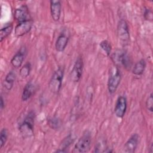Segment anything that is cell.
I'll return each mask as SVG.
<instances>
[{
  "label": "cell",
  "instance_id": "obj_4",
  "mask_svg": "<svg viewBox=\"0 0 153 153\" xmlns=\"http://www.w3.org/2000/svg\"><path fill=\"white\" fill-rule=\"evenodd\" d=\"M112 59L116 65H121L127 70H130L131 68V60L124 50H117L112 54Z\"/></svg>",
  "mask_w": 153,
  "mask_h": 153
},
{
  "label": "cell",
  "instance_id": "obj_15",
  "mask_svg": "<svg viewBox=\"0 0 153 153\" xmlns=\"http://www.w3.org/2000/svg\"><path fill=\"white\" fill-rule=\"evenodd\" d=\"M35 90V86L32 82L27 83L23 90L22 94V100L23 101H27V100H29L31 97L32 94L34 93Z\"/></svg>",
  "mask_w": 153,
  "mask_h": 153
},
{
  "label": "cell",
  "instance_id": "obj_23",
  "mask_svg": "<svg viewBox=\"0 0 153 153\" xmlns=\"http://www.w3.org/2000/svg\"><path fill=\"white\" fill-rule=\"evenodd\" d=\"M8 138V130L7 128H2L0 133V149L5 145Z\"/></svg>",
  "mask_w": 153,
  "mask_h": 153
},
{
  "label": "cell",
  "instance_id": "obj_9",
  "mask_svg": "<svg viewBox=\"0 0 153 153\" xmlns=\"http://www.w3.org/2000/svg\"><path fill=\"white\" fill-rule=\"evenodd\" d=\"M127 106V99L125 96H120L116 102L115 106L114 108V113L115 115L120 118H122L126 112Z\"/></svg>",
  "mask_w": 153,
  "mask_h": 153
},
{
  "label": "cell",
  "instance_id": "obj_11",
  "mask_svg": "<svg viewBox=\"0 0 153 153\" xmlns=\"http://www.w3.org/2000/svg\"><path fill=\"white\" fill-rule=\"evenodd\" d=\"M139 136L137 133L133 134L127 140L124 146V151L127 153L134 152L139 142Z\"/></svg>",
  "mask_w": 153,
  "mask_h": 153
},
{
  "label": "cell",
  "instance_id": "obj_7",
  "mask_svg": "<svg viewBox=\"0 0 153 153\" xmlns=\"http://www.w3.org/2000/svg\"><path fill=\"white\" fill-rule=\"evenodd\" d=\"M83 67V60L81 57H78L75 60L70 72V78L72 81L76 82L79 81L82 74Z\"/></svg>",
  "mask_w": 153,
  "mask_h": 153
},
{
  "label": "cell",
  "instance_id": "obj_6",
  "mask_svg": "<svg viewBox=\"0 0 153 153\" xmlns=\"http://www.w3.org/2000/svg\"><path fill=\"white\" fill-rule=\"evenodd\" d=\"M117 35L123 45L128 44L130 41L129 29L127 23L123 19H121L118 23Z\"/></svg>",
  "mask_w": 153,
  "mask_h": 153
},
{
  "label": "cell",
  "instance_id": "obj_24",
  "mask_svg": "<svg viewBox=\"0 0 153 153\" xmlns=\"http://www.w3.org/2000/svg\"><path fill=\"white\" fill-rule=\"evenodd\" d=\"M143 17L145 20L148 21H152L153 13L152 10L148 7H145L143 10Z\"/></svg>",
  "mask_w": 153,
  "mask_h": 153
},
{
  "label": "cell",
  "instance_id": "obj_13",
  "mask_svg": "<svg viewBox=\"0 0 153 153\" xmlns=\"http://www.w3.org/2000/svg\"><path fill=\"white\" fill-rule=\"evenodd\" d=\"M69 41V35L66 32H63L57 37L55 43V48L58 52H62L66 48Z\"/></svg>",
  "mask_w": 153,
  "mask_h": 153
},
{
  "label": "cell",
  "instance_id": "obj_19",
  "mask_svg": "<svg viewBox=\"0 0 153 153\" xmlns=\"http://www.w3.org/2000/svg\"><path fill=\"white\" fill-rule=\"evenodd\" d=\"M13 25L12 23H10L6 25L5 27L1 29L0 30V42H2L8 35H10L13 30Z\"/></svg>",
  "mask_w": 153,
  "mask_h": 153
},
{
  "label": "cell",
  "instance_id": "obj_22",
  "mask_svg": "<svg viewBox=\"0 0 153 153\" xmlns=\"http://www.w3.org/2000/svg\"><path fill=\"white\" fill-rule=\"evenodd\" d=\"M101 48L104 51L108 56H109L111 53L112 47L110 42L107 40H103L99 44Z\"/></svg>",
  "mask_w": 153,
  "mask_h": 153
},
{
  "label": "cell",
  "instance_id": "obj_14",
  "mask_svg": "<svg viewBox=\"0 0 153 153\" xmlns=\"http://www.w3.org/2000/svg\"><path fill=\"white\" fill-rule=\"evenodd\" d=\"M26 50L25 47H22L17 53L12 57L11 60V64L16 68H20L25 59Z\"/></svg>",
  "mask_w": 153,
  "mask_h": 153
},
{
  "label": "cell",
  "instance_id": "obj_8",
  "mask_svg": "<svg viewBox=\"0 0 153 153\" xmlns=\"http://www.w3.org/2000/svg\"><path fill=\"white\" fill-rule=\"evenodd\" d=\"M14 17L16 20H17L19 23L31 19L28 7L26 4H23L15 10Z\"/></svg>",
  "mask_w": 153,
  "mask_h": 153
},
{
  "label": "cell",
  "instance_id": "obj_12",
  "mask_svg": "<svg viewBox=\"0 0 153 153\" xmlns=\"http://www.w3.org/2000/svg\"><path fill=\"white\" fill-rule=\"evenodd\" d=\"M50 13L53 20L57 22L60 17L62 4L59 0H51L50 1Z\"/></svg>",
  "mask_w": 153,
  "mask_h": 153
},
{
  "label": "cell",
  "instance_id": "obj_25",
  "mask_svg": "<svg viewBox=\"0 0 153 153\" xmlns=\"http://www.w3.org/2000/svg\"><path fill=\"white\" fill-rule=\"evenodd\" d=\"M146 109L149 111L151 112L153 111V94L152 93H151L148 97L146 100Z\"/></svg>",
  "mask_w": 153,
  "mask_h": 153
},
{
  "label": "cell",
  "instance_id": "obj_17",
  "mask_svg": "<svg viewBox=\"0 0 153 153\" xmlns=\"http://www.w3.org/2000/svg\"><path fill=\"white\" fill-rule=\"evenodd\" d=\"M74 140V138L72 137L71 134L68 135L66 137L62 142L60 147L58 149H57L56 152H67V148L73 143Z\"/></svg>",
  "mask_w": 153,
  "mask_h": 153
},
{
  "label": "cell",
  "instance_id": "obj_2",
  "mask_svg": "<svg viewBox=\"0 0 153 153\" xmlns=\"http://www.w3.org/2000/svg\"><path fill=\"white\" fill-rule=\"evenodd\" d=\"M64 67L59 66L52 75L48 83V87L53 93L57 94L60 90L64 76Z\"/></svg>",
  "mask_w": 153,
  "mask_h": 153
},
{
  "label": "cell",
  "instance_id": "obj_18",
  "mask_svg": "<svg viewBox=\"0 0 153 153\" xmlns=\"http://www.w3.org/2000/svg\"><path fill=\"white\" fill-rule=\"evenodd\" d=\"M146 68V62L144 59H140L136 62L133 67L132 72L135 75H141L143 74Z\"/></svg>",
  "mask_w": 153,
  "mask_h": 153
},
{
  "label": "cell",
  "instance_id": "obj_5",
  "mask_svg": "<svg viewBox=\"0 0 153 153\" xmlns=\"http://www.w3.org/2000/svg\"><path fill=\"white\" fill-rule=\"evenodd\" d=\"M121 79L120 71L118 67L114 66L111 71L108 81V90L111 94L114 93L118 88Z\"/></svg>",
  "mask_w": 153,
  "mask_h": 153
},
{
  "label": "cell",
  "instance_id": "obj_10",
  "mask_svg": "<svg viewBox=\"0 0 153 153\" xmlns=\"http://www.w3.org/2000/svg\"><path fill=\"white\" fill-rule=\"evenodd\" d=\"M32 25L33 21L32 19L19 23L15 27V35L17 37H20L27 33L31 30Z\"/></svg>",
  "mask_w": 153,
  "mask_h": 153
},
{
  "label": "cell",
  "instance_id": "obj_21",
  "mask_svg": "<svg viewBox=\"0 0 153 153\" xmlns=\"http://www.w3.org/2000/svg\"><path fill=\"white\" fill-rule=\"evenodd\" d=\"M31 65L29 62L25 63L20 70V75L22 78H27L30 72Z\"/></svg>",
  "mask_w": 153,
  "mask_h": 153
},
{
  "label": "cell",
  "instance_id": "obj_26",
  "mask_svg": "<svg viewBox=\"0 0 153 153\" xmlns=\"http://www.w3.org/2000/svg\"><path fill=\"white\" fill-rule=\"evenodd\" d=\"M4 99L2 98V97L1 96V104H0V106H1V110H2V109L4 108Z\"/></svg>",
  "mask_w": 153,
  "mask_h": 153
},
{
  "label": "cell",
  "instance_id": "obj_20",
  "mask_svg": "<svg viewBox=\"0 0 153 153\" xmlns=\"http://www.w3.org/2000/svg\"><path fill=\"white\" fill-rule=\"evenodd\" d=\"M48 125L53 130H58L62 126L61 120L56 117H51L47 121Z\"/></svg>",
  "mask_w": 153,
  "mask_h": 153
},
{
  "label": "cell",
  "instance_id": "obj_1",
  "mask_svg": "<svg viewBox=\"0 0 153 153\" xmlns=\"http://www.w3.org/2000/svg\"><path fill=\"white\" fill-rule=\"evenodd\" d=\"M35 118L34 112L30 111L19 125V130L23 137H29L33 135Z\"/></svg>",
  "mask_w": 153,
  "mask_h": 153
},
{
  "label": "cell",
  "instance_id": "obj_16",
  "mask_svg": "<svg viewBox=\"0 0 153 153\" xmlns=\"http://www.w3.org/2000/svg\"><path fill=\"white\" fill-rule=\"evenodd\" d=\"M16 78V75L14 72L13 71L9 72L7 74L5 78V79L2 83L3 87L8 91L11 90L14 85Z\"/></svg>",
  "mask_w": 153,
  "mask_h": 153
},
{
  "label": "cell",
  "instance_id": "obj_3",
  "mask_svg": "<svg viewBox=\"0 0 153 153\" xmlns=\"http://www.w3.org/2000/svg\"><path fill=\"white\" fill-rule=\"evenodd\" d=\"M91 136L88 130H85L74 146L73 152L84 153L89 151L91 147Z\"/></svg>",
  "mask_w": 153,
  "mask_h": 153
},
{
  "label": "cell",
  "instance_id": "obj_27",
  "mask_svg": "<svg viewBox=\"0 0 153 153\" xmlns=\"http://www.w3.org/2000/svg\"><path fill=\"white\" fill-rule=\"evenodd\" d=\"M153 145H152V143H151V145H150V146H149V152H150V153H152V152H153Z\"/></svg>",
  "mask_w": 153,
  "mask_h": 153
}]
</instances>
